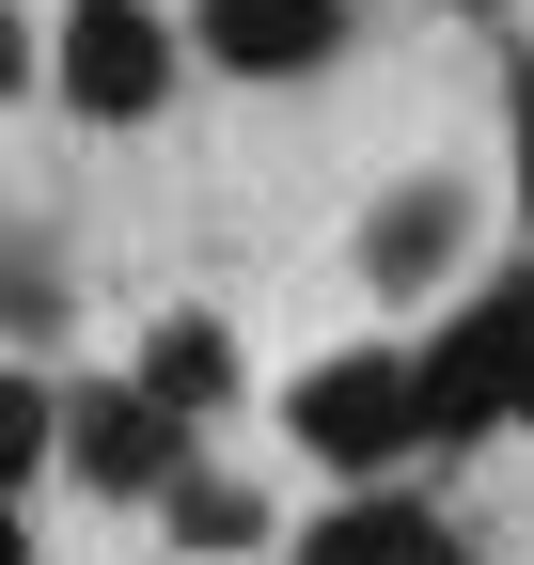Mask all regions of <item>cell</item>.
<instances>
[{"label": "cell", "mask_w": 534, "mask_h": 565, "mask_svg": "<svg viewBox=\"0 0 534 565\" xmlns=\"http://www.w3.org/2000/svg\"><path fill=\"white\" fill-rule=\"evenodd\" d=\"M519 393H534V267L472 282V299L409 345V408H425V440H488Z\"/></svg>", "instance_id": "6da1fadb"}, {"label": "cell", "mask_w": 534, "mask_h": 565, "mask_svg": "<svg viewBox=\"0 0 534 565\" xmlns=\"http://www.w3.org/2000/svg\"><path fill=\"white\" fill-rule=\"evenodd\" d=\"M284 424H299V456H330V471H393L425 440V408H409V362L393 345H330V362H299V393H284Z\"/></svg>", "instance_id": "7a4b0ae2"}, {"label": "cell", "mask_w": 534, "mask_h": 565, "mask_svg": "<svg viewBox=\"0 0 534 565\" xmlns=\"http://www.w3.org/2000/svg\"><path fill=\"white\" fill-rule=\"evenodd\" d=\"M173 63H189V32L158 17V0H63V110L142 126L173 95Z\"/></svg>", "instance_id": "3957f363"}, {"label": "cell", "mask_w": 534, "mask_h": 565, "mask_svg": "<svg viewBox=\"0 0 534 565\" xmlns=\"http://www.w3.org/2000/svg\"><path fill=\"white\" fill-rule=\"evenodd\" d=\"M63 471L110 487V503H158V487L189 471V424L142 377H63Z\"/></svg>", "instance_id": "277c9868"}, {"label": "cell", "mask_w": 534, "mask_h": 565, "mask_svg": "<svg viewBox=\"0 0 534 565\" xmlns=\"http://www.w3.org/2000/svg\"><path fill=\"white\" fill-rule=\"evenodd\" d=\"M189 47L236 63V79H314L346 47V0H189Z\"/></svg>", "instance_id": "5b68a950"}, {"label": "cell", "mask_w": 534, "mask_h": 565, "mask_svg": "<svg viewBox=\"0 0 534 565\" xmlns=\"http://www.w3.org/2000/svg\"><path fill=\"white\" fill-rule=\"evenodd\" d=\"M456 236H472V204H456L440 173H409V189H393L377 221H362V282H393V299H425V282L456 267Z\"/></svg>", "instance_id": "8992f818"}, {"label": "cell", "mask_w": 534, "mask_h": 565, "mask_svg": "<svg viewBox=\"0 0 534 565\" xmlns=\"http://www.w3.org/2000/svg\"><path fill=\"white\" fill-rule=\"evenodd\" d=\"M142 393H158L173 424H205V408L236 393V330H221V315H158V330H142Z\"/></svg>", "instance_id": "52a82bcc"}, {"label": "cell", "mask_w": 534, "mask_h": 565, "mask_svg": "<svg viewBox=\"0 0 534 565\" xmlns=\"http://www.w3.org/2000/svg\"><path fill=\"white\" fill-rule=\"evenodd\" d=\"M425 550H440V519L393 503V487H362V503H330V519L299 534V565H425Z\"/></svg>", "instance_id": "ba28073f"}, {"label": "cell", "mask_w": 534, "mask_h": 565, "mask_svg": "<svg viewBox=\"0 0 534 565\" xmlns=\"http://www.w3.org/2000/svg\"><path fill=\"white\" fill-rule=\"evenodd\" d=\"M47 456H63V393L47 377H0V503H17Z\"/></svg>", "instance_id": "9c48e42d"}, {"label": "cell", "mask_w": 534, "mask_h": 565, "mask_svg": "<svg viewBox=\"0 0 534 565\" xmlns=\"http://www.w3.org/2000/svg\"><path fill=\"white\" fill-rule=\"evenodd\" d=\"M158 503H173V534H189V550H252V534H267V503H252V487H189V471H173Z\"/></svg>", "instance_id": "30bf717a"}, {"label": "cell", "mask_w": 534, "mask_h": 565, "mask_svg": "<svg viewBox=\"0 0 534 565\" xmlns=\"http://www.w3.org/2000/svg\"><path fill=\"white\" fill-rule=\"evenodd\" d=\"M32 79V32H17V0H0V95H17Z\"/></svg>", "instance_id": "8fae6325"}, {"label": "cell", "mask_w": 534, "mask_h": 565, "mask_svg": "<svg viewBox=\"0 0 534 565\" xmlns=\"http://www.w3.org/2000/svg\"><path fill=\"white\" fill-rule=\"evenodd\" d=\"M519 204H534V79H519Z\"/></svg>", "instance_id": "7c38bea8"}, {"label": "cell", "mask_w": 534, "mask_h": 565, "mask_svg": "<svg viewBox=\"0 0 534 565\" xmlns=\"http://www.w3.org/2000/svg\"><path fill=\"white\" fill-rule=\"evenodd\" d=\"M0 565H32V550H17V519H0Z\"/></svg>", "instance_id": "4fadbf2b"}, {"label": "cell", "mask_w": 534, "mask_h": 565, "mask_svg": "<svg viewBox=\"0 0 534 565\" xmlns=\"http://www.w3.org/2000/svg\"><path fill=\"white\" fill-rule=\"evenodd\" d=\"M425 565H472V550H456V534H440V550H425Z\"/></svg>", "instance_id": "5bb4252c"}, {"label": "cell", "mask_w": 534, "mask_h": 565, "mask_svg": "<svg viewBox=\"0 0 534 565\" xmlns=\"http://www.w3.org/2000/svg\"><path fill=\"white\" fill-rule=\"evenodd\" d=\"M519 424H534V393H519Z\"/></svg>", "instance_id": "9a60e30c"}]
</instances>
